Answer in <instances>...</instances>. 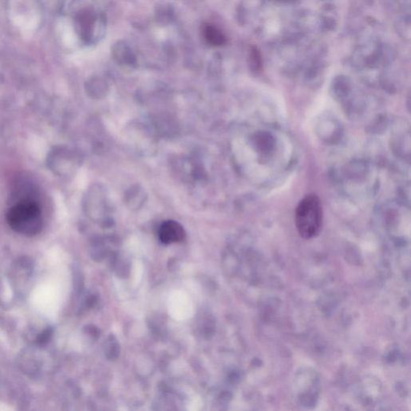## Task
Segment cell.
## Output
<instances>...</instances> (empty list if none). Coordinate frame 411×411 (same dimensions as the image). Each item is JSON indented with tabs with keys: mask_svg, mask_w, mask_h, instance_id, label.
<instances>
[{
	"mask_svg": "<svg viewBox=\"0 0 411 411\" xmlns=\"http://www.w3.org/2000/svg\"><path fill=\"white\" fill-rule=\"evenodd\" d=\"M7 221L12 230L27 236L37 235L43 228L42 213L39 206L26 199L10 208Z\"/></svg>",
	"mask_w": 411,
	"mask_h": 411,
	"instance_id": "6da1fadb",
	"label": "cell"
},
{
	"mask_svg": "<svg viewBox=\"0 0 411 411\" xmlns=\"http://www.w3.org/2000/svg\"><path fill=\"white\" fill-rule=\"evenodd\" d=\"M295 221L298 233L303 239H311L319 235L323 224V209L318 195H306L299 202Z\"/></svg>",
	"mask_w": 411,
	"mask_h": 411,
	"instance_id": "7a4b0ae2",
	"label": "cell"
},
{
	"mask_svg": "<svg viewBox=\"0 0 411 411\" xmlns=\"http://www.w3.org/2000/svg\"><path fill=\"white\" fill-rule=\"evenodd\" d=\"M11 8V19L14 23L24 33L36 29L39 23V13L36 7L27 0H14Z\"/></svg>",
	"mask_w": 411,
	"mask_h": 411,
	"instance_id": "3957f363",
	"label": "cell"
},
{
	"mask_svg": "<svg viewBox=\"0 0 411 411\" xmlns=\"http://www.w3.org/2000/svg\"><path fill=\"white\" fill-rule=\"evenodd\" d=\"M159 238L165 244L179 243L185 238V230L178 222L174 220L165 221L159 229Z\"/></svg>",
	"mask_w": 411,
	"mask_h": 411,
	"instance_id": "277c9868",
	"label": "cell"
},
{
	"mask_svg": "<svg viewBox=\"0 0 411 411\" xmlns=\"http://www.w3.org/2000/svg\"><path fill=\"white\" fill-rule=\"evenodd\" d=\"M205 34L206 40L214 45H223L225 41V39L220 33V31H218L215 27L208 26L205 29Z\"/></svg>",
	"mask_w": 411,
	"mask_h": 411,
	"instance_id": "5b68a950",
	"label": "cell"
}]
</instances>
